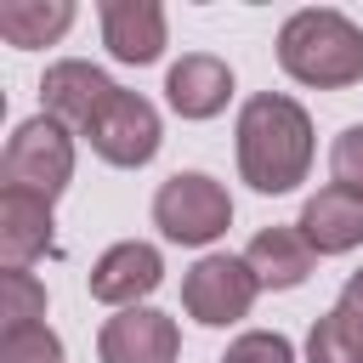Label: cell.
<instances>
[{
	"label": "cell",
	"mask_w": 363,
	"mask_h": 363,
	"mask_svg": "<svg viewBox=\"0 0 363 363\" xmlns=\"http://www.w3.org/2000/svg\"><path fill=\"white\" fill-rule=\"evenodd\" d=\"M0 182L40 193V199H62V187L74 182V130H62L51 113H34L11 130L6 159H0Z\"/></svg>",
	"instance_id": "3"
},
{
	"label": "cell",
	"mask_w": 363,
	"mask_h": 363,
	"mask_svg": "<svg viewBox=\"0 0 363 363\" xmlns=\"http://www.w3.org/2000/svg\"><path fill=\"white\" fill-rule=\"evenodd\" d=\"M306 363H363V295L346 284L340 301L312 323Z\"/></svg>",
	"instance_id": "15"
},
{
	"label": "cell",
	"mask_w": 363,
	"mask_h": 363,
	"mask_svg": "<svg viewBox=\"0 0 363 363\" xmlns=\"http://www.w3.org/2000/svg\"><path fill=\"white\" fill-rule=\"evenodd\" d=\"M159 284H164V261H159V250L142 244V238H125V244L102 250L96 267H91V301L119 306V312L136 306L142 295H153Z\"/></svg>",
	"instance_id": "9"
},
{
	"label": "cell",
	"mask_w": 363,
	"mask_h": 363,
	"mask_svg": "<svg viewBox=\"0 0 363 363\" xmlns=\"http://www.w3.org/2000/svg\"><path fill=\"white\" fill-rule=\"evenodd\" d=\"M238 170L255 193H295L312 170V113L284 91L250 96L238 108Z\"/></svg>",
	"instance_id": "1"
},
{
	"label": "cell",
	"mask_w": 363,
	"mask_h": 363,
	"mask_svg": "<svg viewBox=\"0 0 363 363\" xmlns=\"http://www.w3.org/2000/svg\"><path fill=\"white\" fill-rule=\"evenodd\" d=\"M108 96H113V79H108L102 68L79 62V57L51 62L45 79H40V102H45V113H51L62 130H74V136L91 130V119H96V108H102Z\"/></svg>",
	"instance_id": "8"
},
{
	"label": "cell",
	"mask_w": 363,
	"mask_h": 363,
	"mask_svg": "<svg viewBox=\"0 0 363 363\" xmlns=\"http://www.w3.org/2000/svg\"><path fill=\"white\" fill-rule=\"evenodd\" d=\"M295 227H301V238L312 244V255H346V250L363 244V193L329 182V187H318V193L301 204V221H295Z\"/></svg>",
	"instance_id": "10"
},
{
	"label": "cell",
	"mask_w": 363,
	"mask_h": 363,
	"mask_svg": "<svg viewBox=\"0 0 363 363\" xmlns=\"http://www.w3.org/2000/svg\"><path fill=\"white\" fill-rule=\"evenodd\" d=\"M45 318V284L28 272V267H6L0 272V335L11 329H28Z\"/></svg>",
	"instance_id": "17"
},
{
	"label": "cell",
	"mask_w": 363,
	"mask_h": 363,
	"mask_svg": "<svg viewBox=\"0 0 363 363\" xmlns=\"http://www.w3.org/2000/svg\"><path fill=\"white\" fill-rule=\"evenodd\" d=\"M164 96H170V108L182 119H216L227 108V96H233V68L221 57H210V51H193L164 74Z\"/></svg>",
	"instance_id": "12"
},
{
	"label": "cell",
	"mask_w": 363,
	"mask_h": 363,
	"mask_svg": "<svg viewBox=\"0 0 363 363\" xmlns=\"http://www.w3.org/2000/svg\"><path fill=\"white\" fill-rule=\"evenodd\" d=\"M153 227L170 238V244H210L233 227V199L216 176L204 170H176L159 193H153Z\"/></svg>",
	"instance_id": "4"
},
{
	"label": "cell",
	"mask_w": 363,
	"mask_h": 363,
	"mask_svg": "<svg viewBox=\"0 0 363 363\" xmlns=\"http://www.w3.org/2000/svg\"><path fill=\"white\" fill-rule=\"evenodd\" d=\"M346 284H352V289H357V295H363V267H357V272H352V278H346Z\"/></svg>",
	"instance_id": "21"
},
{
	"label": "cell",
	"mask_w": 363,
	"mask_h": 363,
	"mask_svg": "<svg viewBox=\"0 0 363 363\" xmlns=\"http://www.w3.org/2000/svg\"><path fill=\"white\" fill-rule=\"evenodd\" d=\"M102 45L119 62H159L164 51V6L159 0H102Z\"/></svg>",
	"instance_id": "11"
},
{
	"label": "cell",
	"mask_w": 363,
	"mask_h": 363,
	"mask_svg": "<svg viewBox=\"0 0 363 363\" xmlns=\"http://www.w3.org/2000/svg\"><path fill=\"white\" fill-rule=\"evenodd\" d=\"M255 295H261V284H255V272H250L244 255H204V261L182 278V306H187V318H199L204 329L238 323V318L255 306Z\"/></svg>",
	"instance_id": "5"
},
{
	"label": "cell",
	"mask_w": 363,
	"mask_h": 363,
	"mask_svg": "<svg viewBox=\"0 0 363 363\" xmlns=\"http://www.w3.org/2000/svg\"><path fill=\"white\" fill-rule=\"evenodd\" d=\"M85 142L96 147V159H108V164H119V170H136V164H147V159L159 153V108H153L147 96L113 85V96L96 108Z\"/></svg>",
	"instance_id": "6"
},
{
	"label": "cell",
	"mask_w": 363,
	"mask_h": 363,
	"mask_svg": "<svg viewBox=\"0 0 363 363\" xmlns=\"http://www.w3.org/2000/svg\"><path fill=\"white\" fill-rule=\"evenodd\" d=\"M278 62L289 79L318 91H346L363 79V28L346 11L306 6L278 28Z\"/></svg>",
	"instance_id": "2"
},
{
	"label": "cell",
	"mask_w": 363,
	"mask_h": 363,
	"mask_svg": "<svg viewBox=\"0 0 363 363\" xmlns=\"http://www.w3.org/2000/svg\"><path fill=\"white\" fill-rule=\"evenodd\" d=\"M0 363H62V340L45 323L11 329V335H0Z\"/></svg>",
	"instance_id": "18"
},
{
	"label": "cell",
	"mask_w": 363,
	"mask_h": 363,
	"mask_svg": "<svg viewBox=\"0 0 363 363\" xmlns=\"http://www.w3.org/2000/svg\"><path fill=\"white\" fill-rule=\"evenodd\" d=\"M329 170H335L340 187L363 193V125H346V130L335 136V147H329Z\"/></svg>",
	"instance_id": "20"
},
{
	"label": "cell",
	"mask_w": 363,
	"mask_h": 363,
	"mask_svg": "<svg viewBox=\"0 0 363 363\" xmlns=\"http://www.w3.org/2000/svg\"><path fill=\"white\" fill-rule=\"evenodd\" d=\"M51 250V199L0 187V255L6 267H28L34 255Z\"/></svg>",
	"instance_id": "13"
},
{
	"label": "cell",
	"mask_w": 363,
	"mask_h": 363,
	"mask_svg": "<svg viewBox=\"0 0 363 363\" xmlns=\"http://www.w3.org/2000/svg\"><path fill=\"white\" fill-rule=\"evenodd\" d=\"M221 363H295V346L278 329H250L221 352Z\"/></svg>",
	"instance_id": "19"
},
{
	"label": "cell",
	"mask_w": 363,
	"mask_h": 363,
	"mask_svg": "<svg viewBox=\"0 0 363 363\" xmlns=\"http://www.w3.org/2000/svg\"><path fill=\"white\" fill-rule=\"evenodd\" d=\"M68 23H74V6L68 0H6L0 6V34L17 51H34V45L62 40Z\"/></svg>",
	"instance_id": "16"
},
{
	"label": "cell",
	"mask_w": 363,
	"mask_h": 363,
	"mask_svg": "<svg viewBox=\"0 0 363 363\" xmlns=\"http://www.w3.org/2000/svg\"><path fill=\"white\" fill-rule=\"evenodd\" d=\"M244 261H250V272H255L261 289H295L312 272V244L301 238V227H261L250 238Z\"/></svg>",
	"instance_id": "14"
},
{
	"label": "cell",
	"mask_w": 363,
	"mask_h": 363,
	"mask_svg": "<svg viewBox=\"0 0 363 363\" xmlns=\"http://www.w3.org/2000/svg\"><path fill=\"white\" fill-rule=\"evenodd\" d=\"M176 352H182L176 318L153 312V306H125L96 335V357L102 363H176Z\"/></svg>",
	"instance_id": "7"
}]
</instances>
